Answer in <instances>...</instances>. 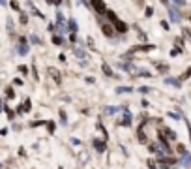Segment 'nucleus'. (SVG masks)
<instances>
[{
  "mask_svg": "<svg viewBox=\"0 0 191 169\" xmlns=\"http://www.w3.org/2000/svg\"><path fill=\"white\" fill-rule=\"evenodd\" d=\"M150 90H152V88H148V86H142V88H141V92H142V94H148Z\"/></svg>",
  "mask_w": 191,
  "mask_h": 169,
  "instance_id": "nucleus-24",
  "label": "nucleus"
},
{
  "mask_svg": "<svg viewBox=\"0 0 191 169\" xmlns=\"http://www.w3.org/2000/svg\"><path fill=\"white\" fill-rule=\"evenodd\" d=\"M30 41L36 43V45H40V38H38V36H30Z\"/></svg>",
  "mask_w": 191,
  "mask_h": 169,
  "instance_id": "nucleus-16",
  "label": "nucleus"
},
{
  "mask_svg": "<svg viewBox=\"0 0 191 169\" xmlns=\"http://www.w3.org/2000/svg\"><path fill=\"white\" fill-rule=\"evenodd\" d=\"M148 150H150V152H157V145H154V143L148 145Z\"/></svg>",
  "mask_w": 191,
  "mask_h": 169,
  "instance_id": "nucleus-17",
  "label": "nucleus"
},
{
  "mask_svg": "<svg viewBox=\"0 0 191 169\" xmlns=\"http://www.w3.org/2000/svg\"><path fill=\"white\" fill-rule=\"evenodd\" d=\"M53 41H54L56 45H64V40H62V38H58V36H54V38H53Z\"/></svg>",
  "mask_w": 191,
  "mask_h": 169,
  "instance_id": "nucleus-14",
  "label": "nucleus"
},
{
  "mask_svg": "<svg viewBox=\"0 0 191 169\" xmlns=\"http://www.w3.org/2000/svg\"><path fill=\"white\" fill-rule=\"evenodd\" d=\"M165 134H167V137H169V139H176V134H174L171 128H165Z\"/></svg>",
  "mask_w": 191,
  "mask_h": 169,
  "instance_id": "nucleus-13",
  "label": "nucleus"
},
{
  "mask_svg": "<svg viewBox=\"0 0 191 169\" xmlns=\"http://www.w3.org/2000/svg\"><path fill=\"white\" fill-rule=\"evenodd\" d=\"M6 96H8V98H13V90H11V88H8V92H6Z\"/></svg>",
  "mask_w": 191,
  "mask_h": 169,
  "instance_id": "nucleus-27",
  "label": "nucleus"
},
{
  "mask_svg": "<svg viewBox=\"0 0 191 169\" xmlns=\"http://www.w3.org/2000/svg\"><path fill=\"white\" fill-rule=\"evenodd\" d=\"M122 124H124V126H129V124H131V115H129L128 111H124V120H122Z\"/></svg>",
  "mask_w": 191,
  "mask_h": 169,
  "instance_id": "nucleus-11",
  "label": "nucleus"
},
{
  "mask_svg": "<svg viewBox=\"0 0 191 169\" xmlns=\"http://www.w3.org/2000/svg\"><path fill=\"white\" fill-rule=\"evenodd\" d=\"M105 113H107V115H112V113H116V109H114V107H107Z\"/></svg>",
  "mask_w": 191,
  "mask_h": 169,
  "instance_id": "nucleus-20",
  "label": "nucleus"
},
{
  "mask_svg": "<svg viewBox=\"0 0 191 169\" xmlns=\"http://www.w3.org/2000/svg\"><path fill=\"white\" fill-rule=\"evenodd\" d=\"M176 164V160H174V158H163V160H161V164H159V167L161 169H169L171 165H174Z\"/></svg>",
  "mask_w": 191,
  "mask_h": 169,
  "instance_id": "nucleus-5",
  "label": "nucleus"
},
{
  "mask_svg": "<svg viewBox=\"0 0 191 169\" xmlns=\"http://www.w3.org/2000/svg\"><path fill=\"white\" fill-rule=\"evenodd\" d=\"M90 4L94 6V9L98 11V13H107V6L103 0H90Z\"/></svg>",
  "mask_w": 191,
  "mask_h": 169,
  "instance_id": "nucleus-2",
  "label": "nucleus"
},
{
  "mask_svg": "<svg viewBox=\"0 0 191 169\" xmlns=\"http://www.w3.org/2000/svg\"><path fill=\"white\" fill-rule=\"evenodd\" d=\"M141 2H142V0H139V4H141Z\"/></svg>",
  "mask_w": 191,
  "mask_h": 169,
  "instance_id": "nucleus-32",
  "label": "nucleus"
},
{
  "mask_svg": "<svg viewBox=\"0 0 191 169\" xmlns=\"http://www.w3.org/2000/svg\"><path fill=\"white\" fill-rule=\"evenodd\" d=\"M139 73H141V77H150V71H146V70H141Z\"/></svg>",
  "mask_w": 191,
  "mask_h": 169,
  "instance_id": "nucleus-21",
  "label": "nucleus"
},
{
  "mask_svg": "<svg viewBox=\"0 0 191 169\" xmlns=\"http://www.w3.org/2000/svg\"><path fill=\"white\" fill-rule=\"evenodd\" d=\"M178 150H180V154H184V152H187V150H186V147H184V145H178Z\"/></svg>",
  "mask_w": 191,
  "mask_h": 169,
  "instance_id": "nucleus-23",
  "label": "nucleus"
},
{
  "mask_svg": "<svg viewBox=\"0 0 191 169\" xmlns=\"http://www.w3.org/2000/svg\"><path fill=\"white\" fill-rule=\"evenodd\" d=\"M171 21L172 23H180V15H178V11L174 8H171Z\"/></svg>",
  "mask_w": 191,
  "mask_h": 169,
  "instance_id": "nucleus-9",
  "label": "nucleus"
},
{
  "mask_svg": "<svg viewBox=\"0 0 191 169\" xmlns=\"http://www.w3.org/2000/svg\"><path fill=\"white\" fill-rule=\"evenodd\" d=\"M21 43H19V47H17V53L19 55H26L28 53V45H26V40H24V38H21Z\"/></svg>",
  "mask_w": 191,
  "mask_h": 169,
  "instance_id": "nucleus-3",
  "label": "nucleus"
},
{
  "mask_svg": "<svg viewBox=\"0 0 191 169\" xmlns=\"http://www.w3.org/2000/svg\"><path fill=\"white\" fill-rule=\"evenodd\" d=\"M189 75H191V68H189V70L186 71V75H184V77H189Z\"/></svg>",
  "mask_w": 191,
  "mask_h": 169,
  "instance_id": "nucleus-30",
  "label": "nucleus"
},
{
  "mask_svg": "<svg viewBox=\"0 0 191 169\" xmlns=\"http://www.w3.org/2000/svg\"><path fill=\"white\" fill-rule=\"evenodd\" d=\"M172 2H174V4H178V6H184V4H186V0H172Z\"/></svg>",
  "mask_w": 191,
  "mask_h": 169,
  "instance_id": "nucleus-25",
  "label": "nucleus"
},
{
  "mask_svg": "<svg viewBox=\"0 0 191 169\" xmlns=\"http://www.w3.org/2000/svg\"><path fill=\"white\" fill-rule=\"evenodd\" d=\"M131 90H133L131 86H118L116 92H118V94H126V92H131Z\"/></svg>",
  "mask_w": 191,
  "mask_h": 169,
  "instance_id": "nucleus-12",
  "label": "nucleus"
},
{
  "mask_svg": "<svg viewBox=\"0 0 191 169\" xmlns=\"http://www.w3.org/2000/svg\"><path fill=\"white\" fill-rule=\"evenodd\" d=\"M67 28H69V32H73V34H75L77 32V23H75V19H69V21H67Z\"/></svg>",
  "mask_w": 191,
  "mask_h": 169,
  "instance_id": "nucleus-7",
  "label": "nucleus"
},
{
  "mask_svg": "<svg viewBox=\"0 0 191 169\" xmlns=\"http://www.w3.org/2000/svg\"><path fill=\"white\" fill-rule=\"evenodd\" d=\"M148 167H150V169H156V167H157V165H156V164H154V162H150V160H148Z\"/></svg>",
  "mask_w": 191,
  "mask_h": 169,
  "instance_id": "nucleus-28",
  "label": "nucleus"
},
{
  "mask_svg": "<svg viewBox=\"0 0 191 169\" xmlns=\"http://www.w3.org/2000/svg\"><path fill=\"white\" fill-rule=\"evenodd\" d=\"M94 147H96V150H98V152H103V150H105V143L98 141V139H94Z\"/></svg>",
  "mask_w": 191,
  "mask_h": 169,
  "instance_id": "nucleus-10",
  "label": "nucleus"
},
{
  "mask_svg": "<svg viewBox=\"0 0 191 169\" xmlns=\"http://www.w3.org/2000/svg\"><path fill=\"white\" fill-rule=\"evenodd\" d=\"M49 132H51V134L54 132V124H53V122H49Z\"/></svg>",
  "mask_w": 191,
  "mask_h": 169,
  "instance_id": "nucleus-29",
  "label": "nucleus"
},
{
  "mask_svg": "<svg viewBox=\"0 0 191 169\" xmlns=\"http://www.w3.org/2000/svg\"><path fill=\"white\" fill-rule=\"evenodd\" d=\"M101 70H103V73H105L107 77H116L114 73H112V70L109 68V64H103V66H101Z\"/></svg>",
  "mask_w": 191,
  "mask_h": 169,
  "instance_id": "nucleus-8",
  "label": "nucleus"
},
{
  "mask_svg": "<svg viewBox=\"0 0 191 169\" xmlns=\"http://www.w3.org/2000/svg\"><path fill=\"white\" fill-rule=\"evenodd\" d=\"M165 83H169V84H174V86H180V81H174V79H165Z\"/></svg>",
  "mask_w": 191,
  "mask_h": 169,
  "instance_id": "nucleus-15",
  "label": "nucleus"
},
{
  "mask_svg": "<svg viewBox=\"0 0 191 169\" xmlns=\"http://www.w3.org/2000/svg\"><path fill=\"white\" fill-rule=\"evenodd\" d=\"M75 55H77L79 58H85V51H83V49H77V51H75Z\"/></svg>",
  "mask_w": 191,
  "mask_h": 169,
  "instance_id": "nucleus-19",
  "label": "nucleus"
},
{
  "mask_svg": "<svg viewBox=\"0 0 191 169\" xmlns=\"http://www.w3.org/2000/svg\"><path fill=\"white\" fill-rule=\"evenodd\" d=\"M60 122H62V124H67V120H66V115H64V111H60Z\"/></svg>",
  "mask_w": 191,
  "mask_h": 169,
  "instance_id": "nucleus-18",
  "label": "nucleus"
},
{
  "mask_svg": "<svg viewBox=\"0 0 191 169\" xmlns=\"http://www.w3.org/2000/svg\"><path fill=\"white\" fill-rule=\"evenodd\" d=\"M0 2H2V4H6V2H8V0H0Z\"/></svg>",
  "mask_w": 191,
  "mask_h": 169,
  "instance_id": "nucleus-31",
  "label": "nucleus"
},
{
  "mask_svg": "<svg viewBox=\"0 0 191 169\" xmlns=\"http://www.w3.org/2000/svg\"><path fill=\"white\" fill-rule=\"evenodd\" d=\"M161 27H163L165 30H169V23H167V21H161Z\"/></svg>",
  "mask_w": 191,
  "mask_h": 169,
  "instance_id": "nucleus-26",
  "label": "nucleus"
},
{
  "mask_svg": "<svg viewBox=\"0 0 191 169\" xmlns=\"http://www.w3.org/2000/svg\"><path fill=\"white\" fill-rule=\"evenodd\" d=\"M180 165H184V167H191V156L189 152H184L182 158H180Z\"/></svg>",
  "mask_w": 191,
  "mask_h": 169,
  "instance_id": "nucleus-4",
  "label": "nucleus"
},
{
  "mask_svg": "<svg viewBox=\"0 0 191 169\" xmlns=\"http://www.w3.org/2000/svg\"><path fill=\"white\" fill-rule=\"evenodd\" d=\"M107 17L111 19L112 23H114L116 30L120 32V34H126V32H128V25H126V23H122V21H118V19H116V15H114V11H111V9H107Z\"/></svg>",
  "mask_w": 191,
  "mask_h": 169,
  "instance_id": "nucleus-1",
  "label": "nucleus"
},
{
  "mask_svg": "<svg viewBox=\"0 0 191 169\" xmlns=\"http://www.w3.org/2000/svg\"><path fill=\"white\" fill-rule=\"evenodd\" d=\"M144 13H146V17H152V13H154V9H152V8H146V11H144Z\"/></svg>",
  "mask_w": 191,
  "mask_h": 169,
  "instance_id": "nucleus-22",
  "label": "nucleus"
},
{
  "mask_svg": "<svg viewBox=\"0 0 191 169\" xmlns=\"http://www.w3.org/2000/svg\"><path fill=\"white\" fill-rule=\"evenodd\" d=\"M101 32L107 36V38H111V36L114 34V30H112V27H111V25H103V27H101Z\"/></svg>",
  "mask_w": 191,
  "mask_h": 169,
  "instance_id": "nucleus-6",
  "label": "nucleus"
}]
</instances>
